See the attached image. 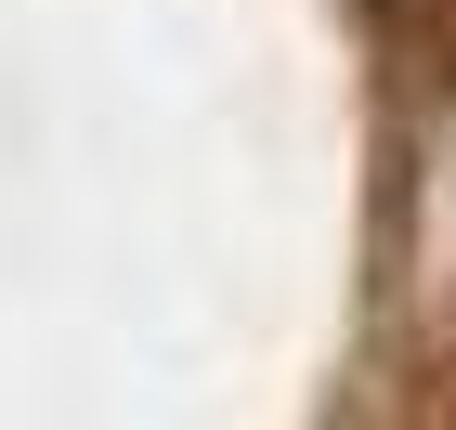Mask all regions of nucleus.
<instances>
[{"instance_id": "f257e3e1", "label": "nucleus", "mask_w": 456, "mask_h": 430, "mask_svg": "<svg viewBox=\"0 0 456 430\" xmlns=\"http://www.w3.org/2000/svg\"><path fill=\"white\" fill-rule=\"evenodd\" d=\"M404 430H456V339H430L404 378Z\"/></svg>"}]
</instances>
